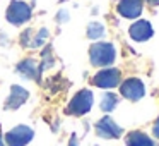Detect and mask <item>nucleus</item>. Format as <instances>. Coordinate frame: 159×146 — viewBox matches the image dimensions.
Instances as JSON below:
<instances>
[{"label":"nucleus","instance_id":"1","mask_svg":"<svg viewBox=\"0 0 159 146\" xmlns=\"http://www.w3.org/2000/svg\"><path fill=\"white\" fill-rule=\"evenodd\" d=\"M115 57H116V52H115V46L111 43H104V41H98L91 46L89 50V59L91 64L96 67H108L115 62Z\"/></svg>","mask_w":159,"mask_h":146},{"label":"nucleus","instance_id":"2","mask_svg":"<svg viewBox=\"0 0 159 146\" xmlns=\"http://www.w3.org/2000/svg\"><path fill=\"white\" fill-rule=\"evenodd\" d=\"M93 91L91 90H80L77 95H74V98L70 100L69 107H67V114L69 115H75V117H80V115H86L87 112L93 108Z\"/></svg>","mask_w":159,"mask_h":146},{"label":"nucleus","instance_id":"3","mask_svg":"<svg viewBox=\"0 0 159 146\" xmlns=\"http://www.w3.org/2000/svg\"><path fill=\"white\" fill-rule=\"evenodd\" d=\"M31 14H33V11L26 2L14 0V2H11L7 12H5V17H7V21L11 22V24L21 26V24H24V22H28L29 19H31Z\"/></svg>","mask_w":159,"mask_h":146},{"label":"nucleus","instance_id":"4","mask_svg":"<svg viewBox=\"0 0 159 146\" xmlns=\"http://www.w3.org/2000/svg\"><path fill=\"white\" fill-rule=\"evenodd\" d=\"M33 138H34V131H33L29 125H24V124L12 127L11 131L4 136L7 146H26L28 143H31Z\"/></svg>","mask_w":159,"mask_h":146},{"label":"nucleus","instance_id":"5","mask_svg":"<svg viewBox=\"0 0 159 146\" xmlns=\"http://www.w3.org/2000/svg\"><path fill=\"white\" fill-rule=\"evenodd\" d=\"M120 93L123 98H127L130 101H139L145 95V86L137 77H128L120 84Z\"/></svg>","mask_w":159,"mask_h":146},{"label":"nucleus","instance_id":"6","mask_svg":"<svg viewBox=\"0 0 159 146\" xmlns=\"http://www.w3.org/2000/svg\"><path fill=\"white\" fill-rule=\"evenodd\" d=\"M121 81L120 71L118 69H103L99 72H96V76L93 77V84L103 90H110V88H116Z\"/></svg>","mask_w":159,"mask_h":146},{"label":"nucleus","instance_id":"7","mask_svg":"<svg viewBox=\"0 0 159 146\" xmlns=\"http://www.w3.org/2000/svg\"><path fill=\"white\" fill-rule=\"evenodd\" d=\"M96 134L101 136L104 139H118L123 134V129L116 124L111 117H103L99 122L96 124Z\"/></svg>","mask_w":159,"mask_h":146},{"label":"nucleus","instance_id":"8","mask_svg":"<svg viewBox=\"0 0 159 146\" xmlns=\"http://www.w3.org/2000/svg\"><path fill=\"white\" fill-rule=\"evenodd\" d=\"M116 9L121 17L137 19V17H140L142 11H144V2L142 0H120Z\"/></svg>","mask_w":159,"mask_h":146},{"label":"nucleus","instance_id":"9","mask_svg":"<svg viewBox=\"0 0 159 146\" xmlns=\"http://www.w3.org/2000/svg\"><path fill=\"white\" fill-rule=\"evenodd\" d=\"M28 98H29V91L24 90L22 86L14 84V86L11 88V95H9L4 108L5 110H17L19 107H22V105L28 101Z\"/></svg>","mask_w":159,"mask_h":146},{"label":"nucleus","instance_id":"10","mask_svg":"<svg viewBox=\"0 0 159 146\" xmlns=\"http://www.w3.org/2000/svg\"><path fill=\"white\" fill-rule=\"evenodd\" d=\"M128 33H130L132 40H135V41H145V40H149L154 35V29H152V26L149 21L140 19V21L134 22V24L130 26Z\"/></svg>","mask_w":159,"mask_h":146},{"label":"nucleus","instance_id":"11","mask_svg":"<svg viewBox=\"0 0 159 146\" xmlns=\"http://www.w3.org/2000/svg\"><path fill=\"white\" fill-rule=\"evenodd\" d=\"M17 72L21 74L22 77H26V79L38 81L39 74H41V69H39L38 64L33 59H26V60H22V62L17 64Z\"/></svg>","mask_w":159,"mask_h":146},{"label":"nucleus","instance_id":"12","mask_svg":"<svg viewBox=\"0 0 159 146\" xmlns=\"http://www.w3.org/2000/svg\"><path fill=\"white\" fill-rule=\"evenodd\" d=\"M125 143H127V146H156L154 141H152L147 134H144V132H140V131L130 132V134L127 136V141Z\"/></svg>","mask_w":159,"mask_h":146},{"label":"nucleus","instance_id":"13","mask_svg":"<svg viewBox=\"0 0 159 146\" xmlns=\"http://www.w3.org/2000/svg\"><path fill=\"white\" fill-rule=\"evenodd\" d=\"M118 105V96L115 93H106L101 100V110L103 112H113Z\"/></svg>","mask_w":159,"mask_h":146},{"label":"nucleus","instance_id":"14","mask_svg":"<svg viewBox=\"0 0 159 146\" xmlns=\"http://www.w3.org/2000/svg\"><path fill=\"white\" fill-rule=\"evenodd\" d=\"M104 26L101 24V22H91L89 26H87V36H89L91 40H99L104 36Z\"/></svg>","mask_w":159,"mask_h":146},{"label":"nucleus","instance_id":"15","mask_svg":"<svg viewBox=\"0 0 159 146\" xmlns=\"http://www.w3.org/2000/svg\"><path fill=\"white\" fill-rule=\"evenodd\" d=\"M46 38H48V29H39V33L34 36V40H33V41L29 43V46H33V48H36V46L43 45V43L46 41Z\"/></svg>","mask_w":159,"mask_h":146},{"label":"nucleus","instance_id":"16","mask_svg":"<svg viewBox=\"0 0 159 146\" xmlns=\"http://www.w3.org/2000/svg\"><path fill=\"white\" fill-rule=\"evenodd\" d=\"M69 146H79V143H77V136H75V134H72V138H70V141H69Z\"/></svg>","mask_w":159,"mask_h":146},{"label":"nucleus","instance_id":"17","mask_svg":"<svg viewBox=\"0 0 159 146\" xmlns=\"http://www.w3.org/2000/svg\"><path fill=\"white\" fill-rule=\"evenodd\" d=\"M152 132H154L156 138H159V119H157V122L154 124V127H152Z\"/></svg>","mask_w":159,"mask_h":146},{"label":"nucleus","instance_id":"18","mask_svg":"<svg viewBox=\"0 0 159 146\" xmlns=\"http://www.w3.org/2000/svg\"><path fill=\"white\" fill-rule=\"evenodd\" d=\"M60 21H67V12H60Z\"/></svg>","mask_w":159,"mask_h":146},{"label":"nucleus","instance_id":"19","mask_svg":"<svg viewBox=\"0 0 159 146\" xmlns=\"http://www.w3.org/2000/svg\"><path fill=\"white\" fill-rule=\"evenodd\" d=\"M151 5H159V0H147Z\"/></svg>","mask_w":159,"mask_h":146},{"label":"nucleus","instance_id":"20","mask_svg":"<svg viewBox=\"0 0 159 146\" xmlns=\"http://www.w3.org/2000/svg\"><path fill=\"white\" fill-rule=\"evenodd\" d=\"M0 146H5V144H4V138H2V134H0Z\"/></svg>","mask_w":159,"mask_h":146}]
</instances>
